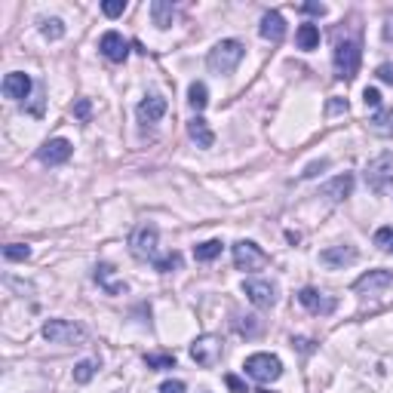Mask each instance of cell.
<instances>
[{"instance_id":"d6986e66","label":"cell","mask_w":393,"mask_h":393,"mask_svg":"<svg viewBox=\"0 0 393 393\" xmlns=\"http://www.w3.org/2000/svg\"><path fill=\"white\" fill-rule=\"evenodd\" d=\"M188 135H191V141H194L197 148H212L216 145V132L209 130V123H206L200 114L194 120H188Z\"/></svg>"},{"instance_id":"60d3db41","label":"cell","mask_w":393,"mask_h":393,"mask_svg":"<svg viewBox=\"0 0 393 393\" xmlns=\"http://www.w3.org/2000/svg\"><path fill=\"white\" fill-rule=\"evenodd\" d=\"M225 384H227V387H231L234 393H249V390H246V384H243L237 375H227V378H225Z\"/></svg>"},{"instance_id":"484cf974","label":"cell","mask_w":393,"mask_h":393,"mask_svg":"<svg viewBox=\"0 0 393 393\" xmlns=\"http://www.w3.org/2000/svg\"><path fill=\"white\" fill-rule=\"evenodd\" d=\"M145 366L154 369V372L175 369V356H173V353H148V356H145Z\"/></svg>"},{"instance_id":"4fadbf2b","label":"cell","mask_w":393,"mask_h":393,"mask_svg":"<svg viewBox=\"0 0 393 393\" xmlns=\"http://www.w3.org/2000/svg\"><path fill=\"white\" fill-rule=\"evenodd\" d=\"M356 259H360V252H356V246H329L320 252V264H326V268L332 270H341V268H350Z\"/></svg>"},{"instance_id":"ffe728a7","label":"cell","mask_w":393,"mask_h":393,"mask_svg":"<svg viewBox=\"0 0 393 393\" xmlns=\"http://www.w3.org/2000/svg\"><path fill=\"white\" fill-rule=\"evenodd\" d=\"M96 280L98 286H102L108 295H120V292H126V283H120V280H114V268L111 264H98L96 268Z\"/></svg>"},{"instance_id":"f35d334b","label":"cell","mask_w":393,"mask_h":393,"mask_svg":"<svg viewBox=\"0 0 393 393\" xmlns=\"http://www.w3.org/2000/svg\"><path fill=\"white\" fill-rule=\"evenodd\" d=\"M326 166H329V160H317V163H311V166H307V169H304L302 175H304V178H317V175L323 173Z\"/></svg>"},{"instance_id":"f1b7e54d","label":"cell","mask_w":393,"mask_h":393,"mask_svg":"<svg viewBox=\"0 0 393 393\" xmlns=\"http://www.w3.org/2000/svg\"><path fill=\"white\" fill-rule=\"evenodd\" d=\"M96 369H98V363H96V360H83V363H77V366H74V381H77V384L92 381Z\"/></svg>"},{"instance_id":"3957f363","label":"cell","mask_w":393,"mask_h":393,"mask_svg":"<svg viewBox=\"0 0 393 393\" xmlns=\"http://www.w3.org/2000/svg\"><path fill=\"white\" fill-rule=\"evenodd\" d=\"M360 59H363V49L356 40H344V44L335 46V55H332V65H335V77L338 80L350 83L360 71Z\"/></svg>"},{"instance_id":"d4e9b609","label":"cell","mask_w":393,"mask_h":393,"mask_svg":"<svg viewBox=\"0 0 393 393\" xmlns=\"http://www.w3.org/2000/svg\"><path fill=\"white\" fill-rule=\"evenodd\" d=\"M218 255H221V240H206V243H200V246H194L197 261H216Z\"/></svg>"},{"instance_id":"836d02e7","label":"cell","mask_w":393,"mask_h":393,"mask_svg":"<svg viewBox=\"0 0 393 393\" xmlns=\"http://www.w3.org/2000/svg\"><path fill=\"white\" fill-rule=\"evenodd\" d=\"M363 102H366V108L381 111V92H378L375 87H366V89H363Z\"/></svg>"},{"instance_id":"4316f807","label":"cell","mask_w":393,"mask_h":393,"mask_svg":"<svg viewBox=\"0 0 393 393\" xmlns=\"http://www.w3.org/2000/svg\"><path fill=\"white\" fill-rule=\"evenodd\" d=\"M3 259L6 261H28L31 259V246H25V243H10V246H3Z\"/></svg>"},{"instance_id":"cb8c5ba5","label":"cell","mask_w":393,"mask_h":393,"mask_svg":"<svg viewBox=\"0 0 393 393\" xmlns=\"http://www.w3.org/2000/svg\"><path fill=\"white\" fill-rule=\"evenodd\" d=\"M188 105L194 108L197 114L200 111H206V105H209V89H206V83H191V89H188Z\"/></svg>"},{"instance_id":"d590c367","label":"cell","mask_w":393,"mask_h":393,"mask_svg":"<svg viewBox=\"0 0 393 393\" xmlns=\"http://www.w3.org/2000/svg\"><path fill=\"white\" fill-rule=\"evenodd\" d=\"M341 111L347 114V98H338V96H335V98H329L326 114H341Z\"/></svg>"},{"instance_id":"8d00e7d4","label":"cell","mask_w":393,"mask_h":393,"mask_svg":"<svg viewBox=\"0 0 393 393\" xmlns=\"http://www.w3.org/2000/svg\"><path fill=\"white\" fill-rule=\"evenodd\" d=\"M302 12H307V16H320V19H323L326 16V3H302Z\"/></svg>"},{"instance_id":"7bdbcfd3","label":"cell","mask_w":393,"mask_h":393,"mask_svg":"<svg viewBox=\"0 0 393 393\" xmlns=\"http://www.w3.org/2000/svg\"><path fill=\"white\" fill-rule=\"evenodd\" d=\"M255 393H274V390H268V387H261V390H255Z\"/></svg>"},{"instance_id":"5bb4252c","label":"cell","mask_w":393,"mask_h":393,"mask_svg":"<svg viewBox=\"0 0 393 393\" xmlns=\"http://www.w3.org/2000/svg\"><path fill=\"white\" fill-rule=\"evenodd\" d=\"M166 108H169V105H166V98H163V96H148V98H141V102H139L135 114H139L141 126H154V123H160V120H163Z\"/></svg>"},{"instance_id":"7402d4cb","label":"cell","mask_w":393,"mask_h":393,"mask_svg":"<svg viewBox=\"0 0 393 393\" xmlns=\"http://www.w3.org/2000/svg\"><path fill=\"white\" fill-rule=\"evenodd\" d=\"M151 16H154V25L166 31V28H173L175 10H173V3H166V0H154V3H151Z\"/></svg>"},{"instance_id":"ac0fdd59","label":"cell","mask_w":393,"mask_h":393,"mask_svg":"<svg viewBox=\"0 0 393 393\" xmlns=\"http://www.w3.org/2000/svg\"><path fill=\"white\" fill-rule=\"evenodd\" d=\"M350 191H353V175L344 173V175H335L332 182H326L323 188H320V194L329 197L332 203H341V200L350 197Z\"/></svg>"},{"instance_id":"52a82bcc","label":"cell","mask_w":393,"mask_h":393,"mask_svg":"<svg viewBox=\"0 0 393 393\" xmlns=\"http://www.w3.org/2000/svg\"><path fill=\"white\" fill-rule=\"evenodd\" d=\"M221 356H225V341L218 335H200V338H194V344H191V360L203 369H216L221 363Z\"/></svg>"},{"instance_id":"7a4b0ae2","label":"cell","mask_w":393,"mask_h":393,"mask_svg":"<svg viewBox=\"0 0 393 393\" xmlns=\"http://www.w3.org/2000/svg\"><path fill=\"white\" fill-rule=\"evenodd\" d=\"M40 332H44L49 344H74V347L87 344V329L71 323V320H46Z\"/></svg>"},{"instance_id":"7c38bea8","label":"cell","mask_w":393,"mask_h":393,"mask_svg":"<svg viewBox=\"0 0 393 393\" xmlns=\"http://www.w3.org/2000/svg\"><path fill=\"white\" fill-rule=\"evenodd\" d=\"M98 49H102V55L108 62H117L120 65V62H126V55H130V40L117 31H105L102 40H98Z\"/></svg>"},{"instance_id":"e575fe53","label":"cell","mask_w":393,"mask_h":393,"mask_svg":"<svg viewBox=\"0 0 393 393\" xmlns=\"http://www.w3.org/2000/svg\"><path fill=\"white\" fill-rule=\"evenodd\" d=\"M74 117L83 120V123H87V120L92 117V102H89V98H80V102L74 105Z\"/></svg>"},{"instance_id":"44dd1931","label":"cell","mask_w":393,"mask_h":393,"mask_svg":"<svg viewBox=\"0 0 393 393\" xmlns=\"http://www.w3.org/2000/svg\"><path fill=\"white\" fill-rule=\"evenodd\" d=\"M369 130L375 135H393V108H381L369 117Z\"/></svg>"},{"instance_id":"30bf717a","label":"cell","mask_w":393,"mask_h":393,"mask_svg":"<svg viewBox=\"0 0 393 393\" xmlns=\"http://www.w3.org/2000/svg\"><path fill=\"white\" fill-rule=\"evenodd\" d=\"M298 302H302L311 313H320V317H329V313H335V307H338V302H335V298L323 295V292L313 289V286H304V289L298 292Z\"/></svg>"},{"instance_id":"2e32d148","label":"cell","mask_w":393,"mask_h":393,"mask_svg":"<svg viewBox=\"0 0 393 393\" xmlns=\"http://www.w3.org/2000/svg\"><path fill=\"white\" fill-rule=\"evenodd\" d=\"M31 77L25 74V71H10V74L3 77V96L12 98V102H22L28 98V92H31Z\"/></svg>"},{"instance_id":"e0dca14e","label":"cell","mask_w":393,"mask_h":393,"mask_svg":"<svg viewBox=\"0 0 393 393\" xmlns=\"http://www.w3.org/2000/svg\"><path fill=\"white\" fill-rule=\"evenodd\" d=\"M259 31H261V37H264V40H270V44H280V40L286 37V19H283L277 10L264 12Z\"/></svg>"},{"instance_id":"b9f144b4","label":"cell","mask_w":393,"mask_h":393,"mask_svg":"<svg viewBox=\"0 0 393 393\" xmlns=\"http://www.w3.org/2000/svg\"><path fill=\"white\" fill-rule=\"evenodd\" d=\"M381 37L387 40V44H393V12L387 19H384V28H381Z\"/></svg>"},{"instance_id":"1f68e13d","label":"cell","mask_w":393,"mask_h":393,"mask_svg":"<svg viewBox=\"0 0 393 393\" xmlns=\"http://www.w3.org/2000/svg\"><path fill=\"white\" fill-rule=\"evenodd\" d=\"M375 246L381 249V252L393 255V227H378V234H375Z\"/></svg>"},{"instance_id":"ab89813d","label":"cell","mask_w":393,"mask_h":393,"mask_svg":"<svg viewBox=\"0 0 393 393\" xmlns=\"http://www.w3.org/2000/svg\"><path fill=\"white\" fill-rule=\"evenodd\" d=\"M184 381H163L160 384V393H184Z\"/></svg>"},{"instance_id":"9c48e42d","label":"cell","mask_w":393,"mask_h":393,"mask_svg":"<svg viewBox=\"0 0 393 393\" xmlns=\"http://www.w3.org/2000/svg\"><path fill=\"white\" fill-rule=\"evenodd\" d=\"M243 292L255 307H274L277 304V286L270 280H246Z\"/></svg>"},{"instance_id":"277c9868","label":"cell","mask_w":393,"mask_h":393,"mask_svg":"<svg viewBox=\"0 0 393 393\" xmlns=\"http://www.w3.org/2000/svg\"><path fill=\"white\" fill-rule=\"evenodd\" d=\"M270 255L264 252L261 246H255L252 240H240L234 243V268L243 270V274H255V270L268 268Z\"/></svg>"},{"instance_id":"ba28073f","label":"cell","mask_w":393,"mask_h":393,"mask_svg":"<svg viewBox=\"0 0 393 393\" xmlns=\"http://www.w3.org/2000/svg\"><path fill=\"white\" fill-rule=\"evenodd\" d=\"M243 369H246L249 378H255V381H261V384L277 381V378L283 375V363H280V356H274V353H252V356H246Z\"/></svg>"},{"instance_id":"8fae6325","label":"cell","mask_w":393,"mask_h":393,"mask_svg":"<svg viewBox=\"0 0 393 393\" xmlns=\"http://www.w3.org/2000/svg\"><path fill=\"white\" fill-rule=\"evenodd\" d=\"M71 154H74V145L68 139H49L37 151V160L46 163V166H62L65 160H71Z\"/></svg>"},{"instance_id":"8992f818","label":"cell","mask_w":393,"mask_h":393,"mask_svg":"<svg viewBox=\"0 0 393 393\" xmlns=\"http://www.w3.org/2000/svg\"><path fill=\"white\" fill-rule=\"evenodd\" d=\"M366 184L369 191H375V194H387L393 188V154H378L375 160H369L366 166Z\"/></svg>"},{"instance_id":"6da1fadb","label":"cell","mask_w":393,"mask_h":393,"mask_svg":"<svg viewBox=\"0 0 393 393\" xmlns=\"http://www.w3.org/2000/svg\"><path fill=\"white\" fill-rule=\"evenodd\" d=\"M243 55H246V46L240 44V40H221L209 49V55H206V65H209L212 74H234L237 65L243 62Z\"/></svg>"},{"instance_id":"f546056e","label":"cell","mask_w":393,"mask_h":393,"mask_svg":"<svg viewBox=\"0 0 393 393\" xmlns=\"http://www.w3.org/2000/svg\"><path fill=\"white\" fill-rule=\"evenodd\" d=\"M40 31H44L46 40H62L65 37V25H62L59 19H44V22H40Z\"/></svg>"},{"instance_id":"603a6c76","label":"cell","mask_w":393,"mask_h":393,"mask_svg":"<svg viewBox=\"0 0 393 393\" xmlns=\"http://www.w3.org/2000/svg\"><path fill=\"white\" fill-rule=\"evenodd\" d=\"M295 40H298V49L311 53V49L320 46V28H317V25H302V28L295 31Z\"/></svg>"},{"instance_id":"9a60e30c","label":"cell","mask_w":393,"mask_h":393,"mask_svg":"<svg viewBox=\"0 0 393 393\" xmlns=\"http://www.w3.org/2000/svg\"><path fill=\"white\" fill-rule=\"evenodd\" d=\"M390 283H393L390 270H369V274H363L360 280L353 283V292H360V295H375V292L387 289Z\"/></svg>"},{"instance_id":"83f0119b","label":"cell","mask_w":393,"mask_h":393,"mask_svg":"<svg viewBox=\"0 0 393 393\" xmlns=\"http://www.w3.org/2000/svg\"><path fill=\"white\" fill-rule=\"evenodd\" d=\"M234 329H237L240 335H246V338H255V335L261 332V323L255 317H237L234 320Z\"/></svg>"},{"instance_id":"4dcf8cb0","label":"cell","mask_w":393,"mask_h":393,"mask_svg":"<svg viewBox=\"0 0 393 393\" xmlns=\"http://www.w3.org/2000/svg\"><path fill=\"white\" fill-rule=\"evenodd\" d=\"M182 268V255L178 252H169L163 255V259H154V270H160V274H169V270H178Z\"/></svg>"},{"instance_id":"74e56055","label":"cell","mask_w":393,"mask_h":393,"mask_svg":"<svg viewBox=\"0 0 393 393\" xmlns=\"http://www.w3.org/2000/svg\"><path fill=\"white\" fill-rule=\"evenodd\" d=\"M375 74H378V80H384V83H390V87H393V65H390V62H384V65H378Z\"/></svg>"},{"instance_id":"d6a6232c","label":"cell","mask_w":393,"mask_h":393,"mask_svg":"<svg viewBox=\"0 0 393 393\" xmlns=\"http://www.w3.org/2000/svg\"><path fill=\"white\" fill-rule=\"evenodd\" d=\"M102 12H105L108 19L123 16V12H126V0H105V3H102Z\"/></svg>"},{"instance_id":"5b68a950","label":"cell","mask_w":393,"mask_h":393,"mask_svg":"<svg viewBox=\"0 0 393 393\" xmlns=\"http://www.w3.org/2000/svg\"><path fill=\"white\" fill-rule=\"evenodd\" d=\"M157 243H160V231H157V225L145 221V225H139L130 234V252L139 261H154L157 259Z\"/></svg>"}]
</instances>
